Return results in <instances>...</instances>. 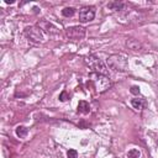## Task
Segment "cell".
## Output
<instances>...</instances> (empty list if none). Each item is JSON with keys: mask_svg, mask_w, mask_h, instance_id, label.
<instances>
[{"mask_svg": "<svg viewBox=\"0 0 158 158\" xmlns=\"http://www.w3.org/2000/svg\"><path fill=\"white\" fill-rule=\"evenodd\" d=\"M89 78H90L89 79L90 83L94 85V88L96 89L98 93H104L111 86V81L107 75L99 74V73H90Z\"/></svg>", "mask_w": 158, "mask_h": 158, "instance_id": "1", "label": "cell"}, {"mask_svg": "<svg viewBox=\"0 0 158 158\" xmlns=\"http://www.w3.org/2000/svg\"><path fill=\"white\" fill-rule=\"evenodd\" d=\"M107 67L115 72H125L127 69V59L122 54H112L106 59Z\"/></svg>", "mask_w": 158, "mask_h": 158, "instance_id": "2", "label": "cell"}, {"mask_svg": "<svg viewBox=\"0 0 158 158\" xmlns=\"http://www.w3.org/2000/svg\"><path fill=\"white\" fill-rule=\"evenodd\" d=\"M84 63L93 70V73H99V74H104L107 75V69L105 67V64L95 56H88L84 58Z\"/></svg>", "mask_w": 158, "mask_h": 158, "instance_id": "3", "label": "cell"}, {"mask_svg": "<svg viewBox=\"0 0 158 158\" xmlns=\"http://www.w3.org/2000/svg\"><path fill=\"white\" fill-rule=\"evenodd\" d=\"M23 35L32 42H42L43 33L38 26H28L23 30Z\"/></svg>", "mask_w": 158, "mask_h": 158, "instance_id": "4", "label": "cell"}, {"mask_svg": "<svg viewBox=\"0 0 158 158\" xmlns=\"http://www.w3.org/2000/svg\"><path fill=\"white\" fill-rule=\"evenodd\" d=\"M65 35L70 40L79 41V40H83L85 37V28L81 26H72V27H68L65 30Z\"/></svg>", "mask_w": 158, "mask_h": 158, "instance_id": "5", "label": "cell"}, {"mask_svg": "<svg viewBox=\"0 0 158 158\" xmlns=\"http://www.w3.org/2000/svg\"><path fill=\"white\" fill-rule=\"evenodd\" d=\"M95 17V7L94 6H84L79 11V21L80 22H90Z\"/></svg>", "mask_w": 158, "mask_h": 158, "instance_id": "6", "label": "cell"}, {"mask_svg": "<svg viewBox=\"0 0 158 158\" xmlns=\"http://www.w3.org/2000/svg\"><path fill=\"white\" fill-rule=\"evenodd\" d=\"M37 26H38L41 30H43L46 33H48V35H57V33H59V30H58L53 23H51V22H48V21L42 20V21L38 22Z\"/></svg>", "mask_w": 158, "mask_h": 158, "instance_id": "7", "label": "cell"}, {"mask_svg": "<svg viewBox=\"0 0 158 158\" xmlns=\"http://www.w3.org/2000/svg\"><path fill=\"white\" fill-rule=\"evenodd\" d=\"M126 46H127L130 49H132V51H139V49L142 48L141 43H139L137 40H135V38H127Z\"/></svg>", "mask_w": 158, "mask_h": 158, "instance_id": "8", "label": "cell"}, {"mask_svg": "<svg viewBox=\"0 0 158 158\" xmlns=\"http://www.w3.org/2000/svg\"><path fill=\"white\" fill-rule=\"evenodd\" d=\"M78 112H80V114H89L90 112V105H89V102H86L85 100H80L79 102H78Z\"/></svg>", "mask_w": 158, "mask_h": 158, "instance_id": "9", "label": "cell"}, {"mask_svg": "<svg viewBox=\"0 0 158 158\" xmlns=\"http://www.w3.org/2000/svg\"><path fill=\"white\" fill-rule=\"evenodd\" d=\"M131 105L136 109V110H142L146 105V101L143 99H132L131 100Z\"/></svg>", "mask_w": 158, "mask_h": 158, "instance_id": "10", "label": "cell"}, {"mask_svg": "<svg viewBox=\"0 0 158 158\" xmlns=\"http://www.w3.org/2000/svg\"><path fill=\"white\" fill-rule=\"evenodd\" d=\"M15 132H16V136H17V137L25 138V137L27 136V133H28V130H27L25 126H17L16 130H15Z\"/></svg>", "mask_w": 158, "mask_h": 158, "instance_id": "11", "label": "cell"}, {"mask_svg": "<svg viewBox=\"0 0 158 158\" xmlns=\"http://www.w3.org/2000/svg\"><path fill=\"white\" fill-rule=\"evenodd\" d=\"M107 7L111 9V10H114V11H118V10H121L123 7V4L122 2H118V1H114V2H109L107 4Z\"/></svg>", "mask_w": 158, "mask_h": 158, "instance_id": "12", "label": "cell"}, {"mask_svg": "<svg viewBox=\"0 0 158 158\" xmlns=\"http://www.w3.org/2000/svg\"><path fill=\"white\" fill-rule=\"evenodd\" d=\"M74 14H75V9L74 7H64L62 10V15L64 17H72Z\"/></svg>", "mask_w": 158, "mask_h": 158, "instance_id": "13", "label": "cell"}, {"mask_svg": "<svg viewBox=\"0 0 158 158\" xmlns=\"http://www.w3.org/2000/svg\"><path fill=\"white\" fill-rule=\"evenodd\" d=\"M139 156H141V153L136 148H132L127 152V158H139Z\"/></svg>", "mask_w": 158, "mask_h": 158, "instance_id": "14", "label": "cell"}, {"mask_svg": "<svg viewBox=\"0 0 158 158\" xmlns=\"http://www.w3.org/2000/svg\"><path fill=\"white\" fill-rule=\"evenodd\" d=\"M67 157H68V158H78V152H77L75 149H68Z\"/></svg>", "mask_w": 158, "mask_h": 158, "instance_id": "15", "label": "cell"}, {"mask_svg": "<svg viewBox=\"0 0 158 158\" xmlns=\"http://www.w3.org/2000/svg\"><path fill=\"white\" fill-rule=\"evenodd\" d=\"M69 99V94L65 91V90H63L62 93H60V95H59V100L60 101H65V100H68Z\"/></svg>", "mask_w": 158, "mask_h": 158, "instance_id": "16", "label": "cell"}, {"mask_svg": "<svg viewBox=\"0 0 158 158\" xmlns=\"http://www.w3.org/2000/svg\"><path fill=\"white\" fill-rule=\"evenodd\" d=\"M130 91H131V94L138 95V94H139V86H137V85H133V86H131Z\"/></svg>", "mask_w": 158, "mask_h": 158, "instance_id": "17", "label": "cell"}]
</instances>
